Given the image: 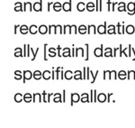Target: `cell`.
Segmentation results:
<instances>
[{
	"label": "cell",
	"instance_id": "46",
	"mask_svg": "<svg viewBox=\"0 0 135 128\" xmlns=\"http://www.w3.org/2000/svg\"><path fill=\"white\" fill-rule=\"evenodd\" d=\"M90 102H94V90H91V98H90Z\"/></svg>",
	"mask_w": 135,
	"mask_h": 128
},
{
	"label": "cell",
	"instance_id": "48",
	"mask_svg": "<svg viewBox=\"0 0 135 128\" xmlns=\"http://www.w3.org/2000/svg\"><path fill=\"white\" fill-rule=\"evenodd\" d=\"M71 27H72V29L74 30V33H75V34L78 33V31H77V26H76V25H71Z\"/></svg>",
	"mask_w": 135,
	"mask_h": 128
},
{
	"label": "cell",
	"instance_id": "42",
	"mask_svg": "<svg viewBox=\"0 0 135 128\" xmlns=\"http://www.w3.org/2000/svg\"><path fill=\"white\" fill-rule=\"evenodd\" d=\"M38 51H39V48H37L36 51L34 52V51H33V48H31V51L33 53V57L32 58V60H31V61H34V60H35V57H36V54H37V52H38Z\"/></svg>",
	"mask_w": 135,
	"mask_h": 128
},
{
	"label": "cell",
	"instance_id": "39",
	"mask_svg": "<svg viewBox=\"0 0 135 128\" xmlns=\"http://www.w3.org/2000/svg\"><path fill=\"white\" fill-rule=\"evenodd\" d=\"M109 76H110V71L105 70L104 71V79H109Z\"/></svg>",
	"mask_w": 135,
	"mask_h": 128
},
{
	"label": "cell",
	"instance_id": "15",
	"mask_svg": "<svg viewBox=\"0 0 135 128\" xmlns=\"http://www.w3.org/2000/svg\"><path fill=\"white\" fill-rule=\"evenodd\" d=\"M41 77H42V73H41L40 70H35V71H34V73H33V78H34V79L39 80V79H41Z\"/></svg>",
	"mask_w": 135,
	"mask_h": 128
},
{
	"label": "cell",
	"instance_id": "21",
	"mask_svg": "<svg viewBox=\"0 0 135 128\" xmlns=\"http://www.w3.org/2000/svg\"><path fill=\"white\" fill-rule=\"evenodd\" d=\"M88 31H87V33L88 34H90L91 33H94L95 34L96 33V28H95V26L94 25H88Z\"/></svg>",
	"mask_w": 135,
	"mask_h": 128
},
{
	"label": "cell",
	"instance_id": "29",
	"mask_svg": "<svg viewBox=\"0 0 135 128\" xmlns=\"http://www.w3.org/2000/svg\"><path fill=\"white\" fill-rule=\"evenodd\" d=\"M78 32L79 33H81V34H84V33H86V27L85 25H80L79 27H78Z\"/></svg>",
	"mask_w": 135,
	"mask_h": 128
},
{
	"label": "cell",
	"instance_id": "32",
	"mask_svg": "<svg viewBox=\"0 0 135 128\" xmlns=\"http://www.w3.org/2000/svg\"><path fill=\"white\" fill-rule=\"evenodd\" d=\"M15 79H22V76H23V73L21 72L20 70H16V71H15Z\"/></svg>",
	"mask_w": 135,
	"mask_h": 128
},
{
	"label": "cell",
	"instance_id": "18",
	"mask_svg": "<svg viewBox=\"0 0 135 128\" xmlns=\"http://www.w3.org/2000/svg\"><path fill=\"white\" fill-rule=\"evenodd\" d=\"M15 102H17V103H20L21 101L24 100V97L20 93H17V94L15 95Z\"/></svg>",
	"mask_w": 135,
	"mask_h": 128
},
{
	"label": "cell",
	"instance_id": "14",
	"mask_svg": "<svg viewBox=\"0 0 135 128\" xmlns=\"http://www.w3.org/2000/svg\"><path fill=\"white\" fill-rule=\"evenodd\" d=\"M97 100H98V102H100V103H104V102L106 101V96L105 95L104 93H101V94H99L97 96Z\"/></svg>",
	"mask_w": 135,
	"mask_h": 128
},
{
	"label": "cell",
	"instance_id": "33",
	"mask_svg": "<svg viewBox=\"0 0 135 128\" xmlns=\"http://www.w3.org/2000/svg\"><path fill=\"white\" fill-rule=\"evenodd\" d=\"M116 74H117V73H116V71H115V70H112V71H110L109 79H116L117 76H118V75H116Z\"/></svg>",
	"mask_w": 135,
	"mask_h": 128
},
{
	"label": "cell",
	"instance_id": "59",
	"mask_svg": "<svg viewBox=\"0 0 135 128\" xmlns=\"http://www.w3.org/2000/svg\"><path fill=\"white\" fill-rule=\"evenodd\" d=\"M21 25H15V34H16V30H17V28H18V27H20Z\"/></svg>",
	"mask_w": 135,
	"mask_h": 128
},
{
	"label": "cell",
	"instance_id": "4",
	"mask_svg": "<svg viewBox=\"0 0 135 128\" xmlns=\"http://www.w3.org/2000/svg\"><path fill=\"white\" fill-rule=\"evenodd\" d=\"M71 2H72V0H70L69 2H65L62 5V9L65 12H70L71 11Z\"/></svg>",
	"mask_w": 135,
	"mask_h": 128
},
{
	"label": "cell",
	"instance_id": "31",
	"mask_svg": "<svg viewBox=\"0 0 135 128\" xmlns=\"http://www.w3.org/2000/svg\"><path fill=\"white\" fill-rule=\"evenodd\" d=\"M115 25H109L108 27V30H107V33L109 34H113V33H115Z\"/></svg>",
	"mask_w": 135,
	"mask_h": 128
},
{
	"label": "cell",
	"instance_id": "11",
	"mask_svg": "<svg viewBox=\"0 0 135 128\" xmlns=\"http://www.w3.org/2000/svg\"><path fill=\"white\" fill-rule=\"evenodd\" d=\"M52 73L50 71V70H45L44 72L42 73V78L44 79H46V80H48V79H50V77L52 76Z\"/></svg>",
	"mask_w": 135,
	"mask_h": 128
},
{
	"label": "cell",
	"instance_id": "12",
	"mask_svg": "<svg viewBox=\"0 0 135 128\" xmlns=\"http://www.w3.org/2000/svg\"><path fill=\"white\" fill-rule=\"evenodd\" d=\"M39 33H41V34H45V33H48V27L46 26V25H41V26H39Z\"/></svg>",
	"mask_w": 135,
	"mask_h": 128
},
{
	"label": "cell",
	"instance_id": "24",
	"mask_svg": "<svg viewBox=\"0 0 135 128\" xmlns=\"http://www.w3.org/2000/svg\"><path fill=\"white\" fill-rule=\"evenodd\" d=\"M80 101H81V102H90V99H88V95H87L86 93L82 94Z\"/></svg>",
	"mask_w": 135,
	"mask_h": 128
},
{
	"label": "cell",
	"instance_id": "51",
	"mask_svg": "<svg viewBox=\"0 0 135 128\" xmlns=\"http://www.w3.org/2000/svg\"><path fill=\"white\" fill-rule=\"evenodd\" d=\"M42 97H43V99H42V101H43V102H47V100H46V99H45V97H46V92H45V91H43V93H42Z\"/></svg>",
	"mask_w": 135,
	"mask_h": 128
},
{
	"label": "cell",
	"instance_id": "1",
	"mask_svg": "<svg viewBox=\"0 0 135 128\" xmlns=\"http://www.w3.org/2000/svg\"><path fill=\"white\" fill-rule=\"evenodd\" d=\"M127 10L129 11L128 15H133L135 14V3L134 2H131L127 5Z\"/></svg>",
	"mask_w": 135,
	"mask_h": 128
},
{
	"label": "cell",
	"instance_id": "16",
	"mask_svg": "<svg viewBox=\"0 0 135 128\" xmlns=\"http://www.w3.org/2000/svg\"><path fill=\"white\" fill-rule=\"evenodd\" d=\"M74 79H83L82 77V72L80 70H76L74 72Z\"/></svg>",
	"mask_w": 135,
	"mask_h": 128
},
{
	"label": "cell",
	"instance_id": "6",
	"mask_svg": "<svg viewBox=\"0 0 135 128\" xmlns=\"http://www.w3.org/2000/svg\"><path fill=\"white\" fill-rule=\"evenodd\" d=\"M80 96L77 93H72L71 94V106H73V103H77L80 100Z\"/></svg>",
	"mask_w": 135,
	"mask_h": 128
},
{
	"label": "cell",
	"instance_id": "35",
	"mask_svg": "<svg viewBox=\"0 0 135 128\" xmlns=\"http://www.w3.org/2000/svg\"><path fill=\"white\" fill-rule=\"evenodd\" d=\"M105 57H113L114 55L112 53V49L111 48H106L105 49Z\"/></svg>",
	"mask_w": 135,
	"mask_h": 128
},
{
	"label": "cell",
	"instance_id": "55",
	"mask_svg": "<svg viewBox=\"0 0 135 128\" xmlns=\"http://www.w3.org/2000/svg\"><path fill=\"white\" fill-rule=\"evenodd\" d=\"M123 25H122V34L125 33V29H124V23H122Z\"/></svg>",
	"mask_w": 135,
	"mask_h": 128
},
{
	"label": "cell",
	"instance_id": "17",
	"mask_svg": "<svg viewBox=\"0 0 135 128\" xmlns=\"http://www.w3.org/2000/svg\"><path fill=\"white\" fill-rule=\"evenodd\" d=\"M61 7H62V5L60 4V2H56V3L53 4V9H54V11H56V12L60 11V10H61Z\"/></svg>",
	"mask_w": 135,
	"mask_h": 128
},
{
	"label": "cell",
	"instance_id": "40",
	"mask_svg": "<svg viewBox=\"0 0 135 128\" xmlns=\"http://www.w3.org/2000/svg\"><path fill=\"white\" fill-rule=\"evenodd\" d=\"M97 74H98V70L96 71V74H95V75L93 74V72H90V75L92 76V80H91V83H94L95 82V78H96Z\"/></svg>",
	"mask_w": 135,
	"mask_h": 128
},
{
	"label": "cell",
	"instance_id": "30",
	"mask_svg": "<svg viewBox=\"0 0 135 128\" xmlns=\"http://www.w3.org/2000/svg\"><path fill=\"white\" fill-rule=\"evenodd\" d=\"M22 3H20V2H18V3H16L15 4V12H19V11H23V8H22Z\"/></svg>",
	"mask_w": 135,
	"mask_h": 128
},
{
	"label": "cell",
	"instance_id": "52",
	"mask_svg": "<svg viewBox=\"0 0 135 128\" xmlns=\"http://www.w3.org/2000/svg\"><path fill=\"white\" fill-rule=\"evenodd\" d=\"M66 90H63V96H62V97H63V99H62V101H63V102H66Z\"/></svg>",
	"mask_w": 135,
	"mask_h": 128
},
{
	"label": "cell",
	"instance_id": "26",
	"mask_svg": "<svg viewBox=\"0 0 135 128\" xmlns=\"http://www.w3.org/2000/svg\"><path fill=\"white\" fill-rule=\"evenodd\" d=\"M41 94H39V93H35V94H33V102H36L37 100H38V102H41Z\"/></svg>",
	"mask_w": 135,
	"mask_h": 128
},
{
	"label": "cell",
	"instance_id": "13",
	"mask_svg": "<svg viewBox=\"0 0 135 128\" xmlns=\"http://www.w3.org/2000/svg\"><path fill=\"white\" fill-rule=\"evenodd\" d=\"M77 9H78L79 12H83L85 9H86V5H85V3L80 2V3H78V5H77Z\"/></svg>",
	"mask_w": 135,
	"mask_h": 128
},
{
	"label": "cell",
	"instance_id": "44",
	"mask_svg": "<svg viewBox=\"0 0 135 128\" xmlns=\"http://www.w3.org/2000/svg\"><path fill=\"white\" fill-rule=\"evenodd\" d=\"M61 68H62V67H58L57 70H56V74H57V77H56V79H59V75H60V73Z\"/></svg>",
	"mask_w": 135,
	"mask_h": 128
},
{
	"label": "cell",
	"instance_id": "60",
	"mask_svg": "<svg viewBox=\"0 0 135 128\" xmlns=\"http://www.w3.org/2000/svg\"><path fill=\"white\" fill-rule=\"evenodd\" d=\"M99 2H100V10L99 11H102V0H99Z\"/></svg>",
	"mask_w": 135,
	"mask_h": 128
},
{
	"label": "cell",
	"instance_id": "41",
	"mask_svg": "<svg viewBox=\"0 0 135 128\" xmlns=\"http://www.w3.org/2000/svg\"><path fill=\"white\" fill-rule=\"evenodd\" d=\"M24 48H25L24 56H25V57H28V52H27V51H28V44H25V45L24 46Z\"/></svg>",
	"mask_w": 135,
	"mask_h": 128
},
{
	"label": "cell",
	"instance_id": "27",
	"mask_svg": "<svg viewBox=\"0 0 135 128\" xmlns=\"http://www.w3.org/2000/svg\"><path fill=\"white\" fill-rule=\"evenodd\" d=\"M70 50L69 49V48H65V49H63L62 56H63V57H70L71 54H70Z\"/></svg>",
	"mask_w": 135,
	"mask_h": 128
},
{
	"label": "cell",
	"instance_id": "53",
	"mask_svg": "<svg viewBox=\"0 0 135 128\" xmlns=\"http://www.w3.org/2000/svg\"><path fill=\"white\" fill-rule=\"evenodd\" d=\"M119 50H120V56L122 57V56H123V50H122V44H120V46H119Z\"/></svg>",
	"mask_w": 135,
	"mask_h": 128
},
{
	"label": "cell",
	"instance_id": "56",
	"mask_svg": "<svg viewBox=\"0 0 135 128\" xmlns=\"http://www.w3.org/2000/svg\"><path fill=\"white\" fill-rule=\"evenodd\" d=\"M118 5V3H117V2H116V3H114V4H113V7H112V11H115V5Z\"/></svg>",
	"mask_w": 135,
	"mask_h": 128
},
{
	"label": "cell",
	"instance_id": "8",
	"mask_svg": "<svg viewBox=\"0 0 135 128\" xmlns=\"http://www.w3.org/2000/svg\"><path fill=\"white\" fill-rule=\"evenodd\" d=\"M117 75H118L119 79L123 80V79H125L127 78V75H128V74H127L124 70H121V71H119L118 73H117Z\"/></svg>",
	"mask_w": 135,
	"mask_h": 128
},
{
	"label": "cell",
	"instance_id": "7",
	"mask_svg": "<svg viewBox=\"0 0 135 128\" xmlns=\"http://www.w3.org/2000/svg\"><path fill=\"white\" fill-rule=\"evenodd\" d=\"M103 49H104L103 44H101V47H100V48H95L94 51L95 56H96V57H102L103 56Z\"/></svg>",
	"mask_w": 135,
	"mask_h": 128
},
{
	"label": "cell",
	"instance_id": "28",
	"mask_svg": "<svg viewBox=\"0 0 135 128\" xmlns=\"http://www.w3.org/2000/svg\"><path fill=\"white\" fill-rule=\"evenodd\" d=\"M86 9H87V11H89V12L94 11L95 10V4L94 3H92V2L88 3V4L86 5Z\"/></svg>",
	"mask_w": 135,
	"mask_h": 128
},
{
	"label": "cell",
	"instance_id": "20",
	"mask_svg": "<svg viewBox=\"0 0 135 128\" xmlns=\"http://www.w3.org/2000/svg\"><path fill=\"white\" fill-rule=\"evenodd\" d=\"M33 96H32L30 93H26L25 96H24V100H25L26 103H30L32 101V97Z\"/></svg>",
	"mask_w": 135,
	"mask_h": 128
},
{
	"label": "cell",
	"instance_id": "57",
	"mask_svg": "<svg viewBox=\"0 0 135 128\" xmlns=\"http://www.w3.org/2000/svg\"><path fill=\"white\" fill-rule=\"evenodd\" d=\"M52 5V3H51V2H50V3H48V11H50V5Z\"/></svg>",
	"mask_w": 135,
	"mask_h": 128
},
{
	"label": "cell",
	"instance_id": "49",
	"mask_svg": "<svg viewBox=\"0 0 135 128\" xmlns=\"http://www.w3.org/2000/svg\"><path fill=\"white\" fill-rule=\"evenodd\" d=\"M111 1H112V0H108V1H107V5H108V11H111V10H112V9H111V3H112V2H111Z\"/></svg>",
	"mask_w": 135,
	"mask_h": 128
},
{
	"label": "cell",
	"instance_id": "43",
	"mask_svg": "<svg viewBox=\"0 0 135 128\" xmlns=\"http://www.w3.org/2000/svg\"><path fill=\"white\" fill-rule=\"evenodd\" d=\"M85 45H86V60H85V61H87L89 60V58H88V48H89V45H88L87 43H86Z\"/></svg>",
	"mask_w": 135,
	"mask_h": 128
},
{
	"label": "cell",
	"instance_id": "23",
	"mask_svg": "<svg viewBox=\"0 0 135 128\" xmlns=\"http://www.w3.org/2000/svg\"><path fill=\"white\" fill-rule=\"evenodd\" d=\"M25 7H24V11H27V10H30V11H32V3L31 2H25Z\"/></svg>",
	"mask_w": 135,
	"mask_h": 128
},
{
	"label": "cell",
	"instance_id": "2",
	"mask_svg": "<svg viewBox=\"0 0 135 128\" xmlns=\"http://www.w3.org/2000/svg\"><path fill=\"white\" fill-rule=\"evenodd\" d=\"M97 33L100 34H105L107 33L106 31V22L104 23L103 25H99L98 28H97Z\"/></svg>",
	"mask_w": 135,
	"mask_h": 128
},
{
	"label": "cell",
	"instance_id": "47",
	"mask_svg": "<svg viewBox=\"0 0 135 128\" xmlns=\"http://www.w3.org/2000/svg\"><path fill=\"white\" fill-rule=\"evenodd\" d=\"M100 4V2H99V0H96V5H95V10H96V11H99V10H100V7H99L98 6V5Z\"/></svg>",
	"mask_w": 135,
	"mask_h": 128
},
{
	"label": "cell",
	"instance_id": "45",
	"mask_svg": "<svg viewBox=\"0 0 135 128\" xmlns=\"http://www.w3.org/2000/svg\"><path fill=\"white\" fill-rule=\"evenodd\" d=\"M121 27H122V25H121V24H117V29H118V32H117V33H118L119 34H122Z\"/></svg>",
	"mask_w": 135,
	"mask_h": 128
},
{
	"label": "cell",
	"instance_id": "58",
	"mask_svg": "<svg viewBox=\"0 0 135 128\" xmlns=\"http://www.w3.org/2000/svg\"><path fill=\"white\" fill-rule=\"evenodd\" d=\"M111 96H113V93H111V94H108V98H107V101H108V103H110V97Z\"/></svg>",
	"mask_w": 135,
	"mask_h": 128
},
{
	"label": "cell",
	"instance_id": "22",
	"mask_svg": "<svg viewBox=\"0 0 135 128\" xmlns=\"http://www.w3.org/2000/svg\"><path fill=\"white\" fill-rule=\"evenodd\" d=\"M20 32L22 34H26L29 32V28L26 25H21L20 26Z\"/></svg>",
	"mask_w": 135,
	"mask_h": 128
},
{
	"label": "cell",
	"instance_id": "5",
	"mask_svg": "<svg viewBox=\"0 0 135 128\" xmlns=\"http://www.w3.org/2000/svg\"><path fill=\"white\" fill-rule=\"evenodd\" d=\"M42 8V0H40V2H36L33 4V10L36 12H41Z\"/></svg>",
	"mask_w": 135,
	"mask_h": 128
},
{
	"label": "cell",
	"instance_id": "34",
	"mask_svg": "<svg viewBox=\"0 0 135 128\" xmlns=\"http://www.w3.org/2000/svg\"><path fill=\"white\" fill-rule=\"evenodd\" d=\"M15 57H20V56H24V54L22 53V49L21 48H16L15 51Z\"/></svg>",
	"mask_w": 135,
	"mask_h": 128
},
{
	"label": "cell",
	"instance_id": "37",
	"mask_svg": "<svg viewBox=\"0 0 135 128\" xmlns=\"http://www.w3.org/2000/svg\"><path fill=\"white\" fill-rule=\"evenodd\" d=\"M54 102H63L61 100V95L60 94H55L54 95Z\"/></svg>",
	"mask_w": 135,
	"mask_h": 128
},
{
	"label": "cell",
	"instance_id": "25",
	"mask_svg": "<svg viewBox=\"0 0 135 128\" xmlns=\"http://www.w3.org/2000/svg\"><path fill=\"white\" fill-rule=\"evenodd\" d=\"M119 7H118V11L119 12H123V11H126L127 9H125V3L124 2H121V3H118Z\"/></svg>",
	"mask_w": 135,
	"mask_h": 128
},
{
	"label": "cell",
	"instance_id": "3",
	"mask_svg": "<svg viewBox=\"0 0 135 128\" xmlns=\"http://www.w3.org/2000/svg\"><path fill=\"white\" fill-rule=\"evenodd\" d=\"M23 74H24V80H23V82L24 83L26 82V80H27V79H32V77H33V75L30 70H25Z\"/></svg>",
	"mask_w": 135,
	"mask_h": 128
},
{
	"label": "cell",
	"instance_id": "19",
	"mask_svg": "<svg viewBox=\"0 0 135 128\" xmlns=\"http://www.w3.org/2000/svg\"><path fill=\"white\" fill-rule=\"evenodd\" d=\"M126 33H129V34H132V33H135V29H134V26L133 25H128L126 27Z\"/></svg>",
	"mask_w": 135,
	"mask_h": 128
},
{
	"label": "cell",
	"instance_id": "10",
	"mask_svg": "<svg viewBox=\"0 0 135 128\" xmlns=\"http://www.w3.org/2000/svg\"><path fill=\"white\" fill-rule=\"evenodd\" d=\"M29 32L32 34H35V33H37V32H39V27H37L36 25H31L30 28H29Z\"/></svg>",
	"mask_w": 135,
	"mask_h": 128
},
{
	"label": "cell",
	"instance_id": "36",
	"mask_svg": "<svg viewBox=\"0 0 135 128\" xmlns=\"http://www.w3.org/2000/svg\"><path fill=\"white\" fill-rule=\"evenodd\" d=\"M131 76L132 77V79H135V71L134 70H129V71H128V77H127V79H129V80H131Z\"/></svg>",
	"mask_w": 135,
	"mask_h": 128
},
{
	"label": "cell",
	"instance_id": "9",
	"mask_svg": "<svg viewBox=\"0 0 135 128\" xmlns=\"http://www.w3.org/2000/svg\"><path fill=\"white\" fill-rule=\"evenodd\" d=\"M73 77H74V73L72 71H70V70H67L65 73H64V78L66 79H68V80L71 79Z\"/></svg>",
	"mask_w": 135,
	"mask_h": 128
},
{
	"label": "cell",
	"instance_id": "54",
	"mask_svg": "<svg viewBox=\"0 0 135 128\" xmlns=\"http://www.w3.org/2000/svg\"><path fill=\"white\" fill-rule=\"evenodd\" d=\"M60 49H61V48H60V46L59 45V46H58V51H59V52H58V54H59V57H61V56H62L61 54H60Z\"/></svg>",
	"mask_w": 135,
	"mask_h": 128
},
{
	"label": "cell",
	"instance_id": "38",
	"mask_svg": "<svg viewBox=\"0 0 135 128\" xmlns=\"http://www.w3.org/2000/svg\"><path fill=\"white\" fill-rule=\"evenodd\" d=\"M49 56L50 57H55L56 56V50L54 49V48H50L49 50Z\"/></svg>",
	"mask_w": 135,
	"mask_h": 128
},
{
	"label": "cell",
	"instance_id": "50",
	"mask_svg": "<svg viewBox=\"0 0 135 128\" xmlns=\"http://www.w3.org/2000/svg\"><path fill=\"white\" fill-rule=\"evenodd\" d=\"M47 45L48 44H44V61H47V58H46V48H47Z\"/></svg>",
	"mask_w": 135,
	"mask_h": 128
}]
</instances>
